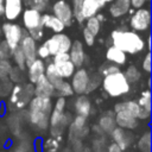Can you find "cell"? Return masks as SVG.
<instances>
[{"instance_id":"obj_33","label":"cell","mask_w":152,"mask_h":152,"mask_svg":"<svg viewBox=\"0 0 152 152\" xmlns=\"http://www.w3.org/2000/svg\"><path fill=\"white\" fill-rule=\"evenodd\" d=\"M100 27H101V21L96 18V15H93V17H90V18L87 19L86 28H88L95 37L100 32Z\"/></svg>"},{"instance_id":"obj_37","label":"cell","mask_w":152,"mask_h":152,"mask_svg":"<svg viewBox=\"0 0 152 152\" xmlns=\"http://www.w3.org/2000/svg\"><path fill=\"white\" fill-rule=\"evenodd\" d=\"M12 83H13V82H12L8 77H6V78H0V96H7V95H10L11 89H12V87H13Z\"/></svg>"},{"instance_id":"obj_26","label":"cell","mask_w":152,"mask_h":152,"mask_svg":"<svg viewBox=\"0 0 152 152\" xmlns=\"http://www.w3.org/2000/svg\"><path fill=\"white\" fill-rule=\"evenodd\" d=\"M58 74L63 77V78H69L72 76V74L75 72L76 70V66L74 65V63L70 61V58L68 59H64V61H61V62H57V63H53Z\"/></svg>"},{"instance_id":"obj_14","label":"cell","mask_w":152,"mask_h":152,"mask_svg":"<svg viewBox=\"0 0 152 152\" xmlns=\"http://www.w3.org/2000/svg\"><path fill=\"white\" fill-rule=\"evenodd\" d=\"M33 93L34 96L52 97L56 94V90L52 83L45 77V75H43L36 81V83H33Z\"/></svg>"},{"instance_id":"obj_17","label":"cell","mask_w":152,"mask_h":152,"mask_svg":"<svg viewBox=\"0 0 152 152\" xmlns=\"http://www.w3.org/2000/svg\"><path fill=\"white\" fill-rule=\"evenodd\" d=\"M114 118L118 127H121L125 129H134L138 127V119L127 112H124V110L116 112Z\"/></svg>"},{"instance_id":"obj_50","label":"cell","mask_w":152,"mask_h":152,"mask_svg":"<svg viewBox=\"0 0 152 152\" xmlns=\"http://www.w3.org/2000/svg\"><path fill=\"white\" fill-rule=\"evenodd\" d=\"M4 14V4H0V15Z\"/></svg>"},{"instance_id":"obj_21","label":"cell","mask_w":152,"mask_h":152,"mask_svg":"<svg viewBox=\"0 0 152 152\" xmlns=\"http://www.w3.org/2000/svg\"><path fill=\"white\" fill-rule=\"evenodd\" d=\"M27 70H28V80L30 82L33 84L36 83V81L44 75L45 71V63L43 62V59L40 58H36L33 62H31L27 65Z\"/></svg>"},{"instance_id":"obj_4","label":"cell","mask_w":152,"mask_h":152,"mask_svg":"<svg viewBox=\"0 0 152 152\" xmlns=\"http://www.w3.org/2000/svg\"><path fill=\"white\" fill-rule=\"evenodd\" d=\"M33 84L26 83V84H20L17 83L12 87L11 93H10V100L8 102L18 109H23L25 106L28 104L30 100L33 97Z\"/></svg>"},{"instance_id":"obj_49","label":"cell","mask_w":152,"mask_h":152,"mask_svg":"<svg viewBox=\"0 0 152 152\" xmlns=\"http://www.w3.org/2000/svg\"><path fill=\"white\" fill-rule=\"evenodd\" d=\"M146 45H147V49H148V51H150V49H151V37H150V36L147 37V42H146Z\"/></svg>"},{"instance_id":"obj_25","label":"cell","mask_w":152,"mask_h":152,"mask_svg":"<svg viewBox=\"0 0 152 152\" xmlns=\"http://www.w3.org/2000/svg\"><path fill=\"white\" fill-rule=\"evenodd\" d=\"M131 8V0H113L109 6V13L114 18L126 14Z\"/></svg>"},{"instance_id":"obj_42","label":"cell","mask_w":152,"mask_h":152,"mask_svg":"<svg viewBox=\"0 0 152 152\" xmlns=\"http://www.w3.org/2000/svg\"><path fill=\"white\" fill-rule=\"evenodd\" d=\"M36 52H37V57H39L40 59H45V58H49V57H50L49 49L46 48V45H45L44 43L37 48Z\"/></svg>"},{"instance_id":"obj_53","label":"cell","mask_w":152,"mask_h":152,"mask_svg":"<svg viewBox=\"0 0 152 152\" xmlns=\"http://www.w3.org/2000/svg\"><path fill=\"white\" fill-rule=\"evenodd\" d=\"M2 1H4V0H0V4H2Z\"/></svg>"},{"instance_id":"obj_10","label":"cell","mask_w":152,"mask_h":152,"mask_svg":"<svg viewBox=\"0 0 152 152\" xmlns=\"http://www.w3.org/2000/svg\"><path fill=\"white\" fill-rule=\"evenodd\" d=\"M19 46H20L21 51L24 52V56H25V59H26V66H27L31 62H33L37 58L36 40L28 33H24L20 42H19Z\"/></svg>"},{"instance_id":"obj_18","label":"cell","mask_w":152,"mask_h":152,"mask_svg":"<svg viewBox=\"0 0 152 152\" xmlns=\"http://www.w3.org/2000/svg\"><path fill=\"white\" fill-rule=\"evenodd\" d=\"M69 57L70 61L74 63V65L76 68H80L83 65L84 63V50H83V44L80 40H75L71 42V46L69 50Z\"/></svg>"},{"instance_id":"obj_35","label":"cell","mask_w":152,"mask_h":152,"mask_svg":"<svg viewBox=\"0 0 152 152\" xmlns=\"http://www.w3.org/2000/svg\"><path fill=\"white\" fill-rule=\"evenodd\" d=\"M82 2H83V0H72V7H71L72 15H74V18H76V20L78 23H82L84 20V18L82 15V12H81V10H82Z\"/></svg>"},{"instance_id":"obj_13","label":"cell","mask_w":152,"mask_h":152,"mask_svg":"<svg viewBox=\"0 0 152 152\" xmlns=\"http://www.w3.org/2000/svg\"><path fill=\"white\" fill-rule=\"evenodd\" d=\"M23 24L27 31L43 27L42 26V14L34 8H26L23 12Z\"/></svg>"},{"instance_id":"obj_39","label":"cell","mask_w":152,"mask_h":152,"mask_svg":"<svg viewBox=\"0 0 152 152\" xmlns=\"http://www.w3.org/2000/svg\"><path fill=\"white\" fill-rule=\"evenodd\" d=\"M12 64L10 63L8 59H0V78H6L8 77L11 70H12Z\"/></svg>"},{"instance_id":"obj_46","label":"cell","mask_w":152,"mask_h":152,"mask_svg":"<svg viewBox=\"0 0 152 152\" xmlns=\"http://www.w3.org/2000/svg\"><path fill=\"white\" fill-rule=\"evenodd\" d=\"M28 34L37 42L43 37V27H38V28L31 30V31H28Z\"/></svg>"},{"instance_id":"obj_5","label":"cell","mask_w":152,"mask_h":152,"mask_svg":"<svg viewBox=\"0 0 152 152\" xmlns=\"http://www.w3.org/2000/svg\"><path fill=\"white\" fill-rule=\"evenodd\" d=\"M44 44L49 49L50 56H53L59 52H69L70 46H71V39L69 38V36L59 32L50 37Z\"/></svg>"},{"instance_id":"obj_22","label":"cell","mask_w":152,"mask_h":152,"mask_svg":"<svg viewBox=\"0 0 152 152\" xmlns=\"http://www.w3.org/2000/svg\"><path fill=\"white\" fill-rule=\"evenodd\" d=\"M114 116H115L114 112H107V113H103V115L99 119L97 126L101 128V131L103 133L110 134L113 132V129L116 127V122H115Z\"/></svg>"},{"instance_id":"obj_7","label":"cell","mask_w":152,"mask_h":152,"mask_svg":"<svg viewBox=\"0 0 152 152\" xmlns=\"http://www.w3.org/2000/svg\"><path fill=\"white\" fill-rule=\"evenodd\" d=\"M1 33L5 37V42L8 44L11 50H13L19 45V42L24 34V31L18 24H13L8 21V23L2 24Z\"/></svg>"},{"instance_id":"obj_9","label":"cell","mask_w":152,"mask_h":152,"mask_svg":"<svg viewBox=\"0 0 152 152\" xmlns=\"http://www.w3.org/2000/svg\"><path fill=\"white\" fill-rule=\"evenodd\" d=\"M52 12H53V15L57 17L64 24V26H70L72 24V19H74L72 10L65 0L56 1L52 6Z\"/></svg>"},{"instance_id":"obj_40","label":"cell","mask_w":152,"mask_h":152,"mask_svg":"<svg viewBox=\"0 0 152 152\" xmlns=\"http://www.w3.org/2000/svg\"><path fill=\"white\" fill-rule=\"evenodd\" d=\"M12 56V50L8 46V44L2 40L0 42V59H8Z\"/></svg>"},{"instance_id":"obj_15","label":"cell","mask_w":152,"mask_h":152,"mask_svg":"<svg viewBox=\"0 0 152 152\" xmlns=\"http://www.w3.org/2000/svg\"><path fill=\"white\" fill-rule=\"evenodd\" d=\"M4 15L8 21L15 20L23 12V0H4Z\"/></svg>"},{"instance_id":"obj_34","label":"cell","mask_w":152,"mask_h":152,"mask_svg":"<svg viewBox=\"0 0 152 152\" xmlns=\"http://www.w3.org/2000/svg\"><path fill=\"white\" fill-rule=\"evenodd\" d=\"M138 104L140 107H142L144 109H146L147 112H151V93L148 89L141 93V96L138 101Z\"/></svg>"},{"instance_id":"obj_2","label":"cell","mask_w":152,"mask_h":152,"mask_svg":"<svg viewBox=\"0 0 152 152\" xmlns=\"http://www.w3.org/2000/svg\"><path fill=\"white\" fill-rule=\"evenodd\" d=\"M65 97L58 96V99L55 102V106L52 107V110L50 113V119H49V127H50V133L52 138L55 139H61L63 135L64 129L69 126V124L72 120V116L69 112L65 113Z\"/></svg>"},{"instance_id":"obj_3","label":"cell","mask_w":152,"mask_h":152,"mask_svg":"<svg viewBox=\"0 0 152 152\" xmlns=\"http://www.w3.org/2000/svg\"><path fill=\"white\" fill-rule=\"evenodd\" d=\"M101 86L104 91L112 97H119L129 91L131 84L126 80L122 71H116L113 74H108L102 76Z\"/></svg>"},{"instance_id":"obj_45","label":"cell","mask_w":152,"mask_h":152,"mask_svg":"<svg viewBox=\"0 0 152 152\" xmlns=\"http://www.w3.org/2000/svg\"><path fill=\"white\" fill-rule=\"evenodd\" d=\"M142 69H144L147 74L151 72V52H150V51L146 53V56H145V58H144V61H142Z\"/></svg>"},{"instance_id":"obj_28","label":"cell","mask_w":152,"mask_h":152,"mask_svg":"<svg viewBox=\"0 0 152 152\" xmlns=\"http://www.w3.org/2000/svg\"><path fill=\"white\" fill-rule=\"evenodd\" d=\"M139 109H140V106L138 104V102L135 101H125V102H120V103H116L114 106V113L116 112H120V110H124V112H127L129 113L131 115L135 116L138 119V113H139Z\"/></svg>"},{"instance_id":"obj_29","label":"cell","mask_w":152,"mask_h":152,"mask_svg":"<svg viewBox=\"0 0 152 152\" xmlns=\"http://www.w3.org/2000/svg\"><path fill=\"white\" fill-rule=\"evenodd\" d=\"M124 75H125V77H126V80L128 81L129 84H131V83H135V82H138V81L140 80V76H141L140 71H139L138 68L134 66V65H129V66L125 70Z\"/></svg>"},{"instance_id":"obj_52","label":"cell","mask_w":152,"mask_h":152,"mask_svg":"<svg viewBox=\"0 0 152 152\" xmlns=\"http://www.w3.org/2000/svg\"><path fill=\"white\" fill-rule=\"evenodd\" d=\"M0 36H1V27H0Z\"/></svg>"},{"instance_id":"obj_31","label":"cell","mask_w":152,"mask_h":152,"mask_svg":"<svg viewBox=\"0 0 152 152\" xmlns=\"http://www.w3.org/2000/svg\"><path fill=\"white\" fill-rule=\"evenodd\" d=\"M138 148L140 152H151V133L146 132L141 135L138 142Z\"/></svg>"},{"instance_id":"obj_1","label":"cell","mask_w":152,"mask_h":152,"mask_svg":"<svg viewBox=\"0 0 152 152\" xmlns=\"http://www.w3.org/2000/svg\"><path fill=\"white\" fill-rule=\"evenodd\" d=\"M112 45L122 50L126 53H138L145 49V40L135 31L129 30H114L110 33Z\"/></svg>"},{"instance_id":"obj_8","label":"cell","mask_w":152,"mask_h":152,"mask_svg":"<svg viewBox=\"0 0 152 152\" xmlns=\"http://www.w3.org/2000/svg\"><path fill=\"white\" fill-rule=\"evenodd\" d=\"M69 139L72 140H81L88 134L87 127V118L82 115H77L72 118L71 122L69 124Z\"/></svg>"},{"instance_id":"obj_19","label":"cell","mask_w":152,"mask_h":152,"mask_svg":"<svg viewBox=\"0 0 152 152\" xmlns=\"http://www.w3.org/2000/svg\"><path fill=\"white\" fill-rule=\"evenodd\" d=\"M74 109L77 115H82L84 118H88L91 112V102L87 94H81L76 97L74 102Z\"/></svg>"},{"instance_id":"obj_36","label":"cell","mask_w":152,"mask_h":152,"mask_svg":"<svg viewBox=\"0 0 152 152\" xmlns=\"http://www.w3.org/2000/svg\"><path fill=\"white\" fill-rule=\"evenodd\" d=\"M101 80H102V77H101L100 74L89 76V81H88V86H87L86 94H89V93H91L94 89H96V88L101 84Z\"/></svg>"},{"instance_id":"obj_30","label":"cell","mask_w":152,"mask_h":152,"mask_svg":"<svg viewBox=\"0 0 152 152\" xmlns=\"http://www.w3.org/2000/svg\"><path fill=\"white\" fill-rule=\"evenodd\" d=\"M12 56H13V59H14V62H15L17 66L24 70V68L26 66V59H25L24 52L21 51V49H20V46H19V45H18L15 49H13V50H12Z\"/></svg>"},{"instance_id":"obj_12","label":"cell","mask_w":152,"mask_h":152,"mask_svg":"<svg viewBox=\"0 0 152 152\" xmlns=\"http://www.w3.org/2000/svg\"><path fill=\"white\" fill-rule=\"evenodd\" d=\"M27 112V121L38 131H46L49 128V119L50 113L42 110H26Z\"/></svg>"},{"instance_id":"obj_16","label":"cell","mask_w":152,"mask_h":152,"mask_svg":"<svg viewBox=\"0 0 152 152\" xmlns=\"http://www.w3.org/2000/svg\"><path fill=\"white\" fill-rule=\"evenodd\" d=\"M112 137H113V140L114 142L122 150L125 151L133 141V135L131 134V132H128L127 129L125 128H121V127H115L113 129V132L110 133Z\"/></svg>"},{"instance_id":"obj_51","label":"cell","mask_w":152,"mask_h":152,"mask_svg":"<svg viewBox=\"0 0 152 152\" xmlns=\"http://www.w3.org/2000/svg\"><path fill=\"white\" fill-rule=\"evenodd\" d=\"M112 1H113V0H103L104 4H107V2H112Z\"/></svg>"},{"instance_id":"obj_27","label":"cell","mask_w":152,"mask_h":152,"mask_svg":"<svg viewBox=\"0 0 152 152\" xmlns=\"http://www.w3.org/2000/svg\"><path fill=\"white\" fill-rule=\"evenodd\" d=\"M44 75H45V77L52 83V86L55 87V90H56V88L63 82V77L58 74V71H57V69H56V66H55V64L51 62V63H49L48 65H45V71H44Z\"/></svg>"},{"instance_id":"obj_47","label":"cell","mask_w":152,"mask_h":152,"mask_svg":"<svg viewBox=\"0 0 152 152\" xmlns=\"http://www.w3.org/2000/svg\"><path fill=\"white\" fill-rule=\"evenodd\" d=\"M145 2H146L145 0H131V6L135 8H140V7H144Z\"/></svg>"},{"instance_id":"obj_6","label":"cell","mask_w":152,"mask_h":152,"mask_svg":"<svg viewBox=\"0 0 152 152\" xmlns=\"http://www.w3.org/2000/svg\"><path fill=\"white\" fill-rule=\"evenodd\" d=\"M151 25V12L148 8H138L129 19V26L135 32H144L150 28Z\"/></svg>"},{"instance_id":"obj_44","label":"cell","mask_w":152,"mask_h":152,"mask_svg":"<svg viewBox=\"0 0 152 152\" xmlns=\"http://www.w3.org/2000/svg\"><path fill=\"white\" fill-rule=\"evenodd\" d=\"M119 66H116V64H108V65H103L102 69H101V76H104V75H108V74H113V72H116L119 71Z\"/></svg>"},{"instance_id":"obj_41","label":"cell","mask_w":152,"mask_h":152,"mask_svg":"<svg viewBox=\"0 0 152 152\" xmlns=\"http://www.w3.org/2000/svg\"><path fill=\"white\" fill-rule=\"evenodd\" d=\"M49 4V0H30L28 5L31 8H34L39 12H43Z\"/></svg>"},{"instance_id":"obj_54","label":"cell","mask_w":152,"mask_h":152,"mask_svg":"<svg viewBox=\"0 0 152 152\" xmlns=\"http://www.w3.org/2000/svg\"><path fill=\"white\" fill-rule=\"evenodd\" d=\"M145 1H150V0H145Z\"/></svg>"},{"instance_id":"obj_38","label":"cell","mask_w":152,"mask_h":152,"mask_svg":"<svg viewBox=\"0 0 152 152\" xmlns=\"http://www.w3.org/2000/svg\"><path fill=\"white\" fill-rule=\"evenodd\" d=\"M8 78L14 82V83H21L23 80H24V74H23V69L15 66V68H12L10 75H8Z\"/></svg>"},{"instance_id":"obj_11","label":"cell","mask_w":152,"mask_h":152,"mask_svg":"<svg viewBox=\"0 0 152 152\" xmlns=\"http://www.w3.org/2000/svg\"><path fill=\"white\" fill-rule=\"evenodd\" d=\"M88 81H89V74L86 69L80 68L78 70H75V72L71 76V83H70L74 93H76L77 95L86 94Z\"/></svg>"},{"instance_id":"obj_32","label":"cell","mask_w":152,"mask_h":152,"mask_svg":"<svg viewBox=\"0 0 152 152\" xmlns=\"http://www.w3.org/2000/svg\"><path fill=\"white\" fill-rule=\"evenodd\" d=\"M56 93L58 94V96H63V97H69L71 95H74V90L71 88V84L66 81L63 80V82L56 88Z\"/></svg>"},{"instance_id":"obj_20","label":"cell","mask_w":152,"mask_h":152,"mask_svg":"<svg viewBox=\"0 0 152 152\" xmlns=\"http://www.w3.org/2000/svg\"><path fill=\"white\" fill-rule=\"evenodd\" d=\"M104 6L103 0H83L82 2V15L84 19H88L95 14Z\"/></svg>"},{"instance_id":"obj_23","label":"cell","mask_w":152,"mask_h":152,"mask_svg":"<svg viewBox=\"0 0 152 152\" xmlns=\"http://www.w3.org/2000/svg\"><path fill=\"white\" fill-rule=\"evenodd\" d=\"M42 26L52 30L55 33H59L64 30V24L53 14H43L42 15Z\"/></svg>"},{"instance_id":"obj_24","label":"cell","mask_w":152,"mask_h":152,"mask_svg":"<svg viewBox=\"0 0 152 152\" xmlns=\"http://www.w3.org/2000/svg\"><path fill=\"white\" fill-rule=\"evenodd\" d=\"M106 58L107 61H109L113 64L116 65H124L126 63V52H124L122 50L118 49L114 45H110L107 51H106Z\"/></svg>"},{"instance_id":"obj_43","label":"cell","mask_w":152,"mask_h":152,"mask_svg":"<svg viewBox=\"0 0 152 152\" xmlns=\"http://www.w3.org/2000/svg\"><path fill=\"white\" fill-rule=\"evenodd\" d=\"M83 39H84V42H86V44L87 45H89V46H91L93 44H94V42H95V36L88 30V28H83Z\"/></svg>"},{"instance_id":"obj_48","label":"cell","mask_w":152,"mask_h":152,"mask_svg":"<svg viewBox=\"0 0 152 152\" xmlns=\"http://www.w3.org/2000/svg\"><path fill=\"white\" fill-rule=\"evenodd\" d=\"M107 152H122V150H121L115 142H113V144H110V145L108 146Z\"/></svg>"}]
</instances>
